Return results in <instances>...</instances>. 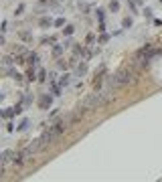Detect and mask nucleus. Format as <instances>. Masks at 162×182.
Returning <instances> with one entry per match:
<instances>
[{
	"instance_id": "f257e3e1",
	"label": "nucleus",
	"mask_w": 162,
	"mask_h": 182,
	"mask_svg": "<svg viewBox=\"0 0 162 182\" xmlns=\"http://www.w3.org/2000/svg\"><path fill=\"white\" fill-rule=\"evenodd\" d=\"M116 77H118L120 87H128V85H134L136 81H138L140 71L132 63H128V65H124L122 69H118V71H116Z\"/></svg>"
},
{
	"instance_id": "f03ea898",
	"label": "nucleus",
	"mask_w": 162,
	"mask_h": 182,
	"mask_svg": "<svg viewBox=\"0 0 162 182\" xmlns=\"http://www.w3.org/2000/svg\"><path fill=\"white\" fill-rule=\"evenodd\" d=\"M14 156H16L14 150H4L2 152V156H0V170H2V174L6 172L8 162H12V160H14Z\"/></svg>"
},
{
	"instance_id": "7ed1b4c3",
	"label": "nucleus",
	"mask_w": 162,
	"mask_h": 182,
	"mask_svg": "<svg viewBox=\"0 0 162 182\" xmlns=\"http://www.w3.org/2000/svg\"><path fill=\"white\" fill-rule=\"evenodd\" d=\"M53 97H55V95H41V99H39V107H41V109H49V107L51 105H53Z\"/></svg>"
},
{
	"instance_id": "20e7f679",
	"label": "nucleus",
	"mask_w": 162,
	"mask_h": 182,
	"mask_svg": "<svg viewBox=\"0 0 162 182\" xmlns=\"http://www.w3.org/2000/svg\"><path fill=\"white\" fill-rule=\"evenodd\" d=\"M37 63H39V55H37L35 51H31V53L27 55V65H28V67H35Z\"/></svg>"
},
{
	"instance_id": "39448f33",
	"label": "nucleus",
	"mask_w": 162,
	"mask_h": 182,
	"mask_svg": "<svg viewBox=\"0 0 162 182\" xmlns=\"http://www.w3.org/2000/svg\"><path fill=\"white\" fill-rule=\"evenodd\" d=\"M12 55H23V57H27L28 51H27V47H23V45H12Z\"/></svg>"
},
{
	"instance_id": "423d86ee",
	"label": "nucleus",
	"mask_w": 162,
	"mask_h": 182,
	"mask_svg": "<svg viewBox=\"0 0 162 182\" xmlns=\"http://www.w3.org/2000/svg\"><path fill=\"white\" fill-rule=\"evenodd\" d=\"M85 73H87V65H85V61H81L77 67H75V77H83Z\"/></svg>"
},
{
	"instance_id": "0eeeda50",
	"label": "nucleus",
	"mask_w": 162,
	"mask_h": 182,
	"mask_svg": "<svg viewBox=\"0 0 162 182\" xmlns=\"http://www.w3.org/2000/svg\"><path fill=\"white\" fill-rule=\"evenodd\" d=\"M69 81H71V75H69V73H63V75H61V77H59V79H57V83L61 85L63 89H65L67 85H69Z\"/></svg>"
},
{
	"instance_id": "6e6552de",
	"label": "nucleus",
	"mask_w": 162,
	"mask_h": 182,
	"mask_svg": "<svg viewBox=\"0 0 162 182\" xmlns=\"http://www.w3.org/2000/svg\"><path fill=\"white\" fill-rule=\"evenodd\" d=\"M39 27H41V28H49V27H55V20H51L49 16H43V18L39 20Z\"/></svg>"
},
{
	"instance_id": "1a4fd4ad",
	"label": "nucleus",
	"mask_w": 162,
	"mask_h": 182,
	"mask_svg": "<svg viewBox=\"0 0 162 182\" xmlns=\"http://www.w3.org/2000/svg\"><path fill=\"white\" fill-rule=\"evenodd\" d=\"M18 37L23 38L24 43H33V33L31 30H18Z\"/></svg>"
},
{
	"instance_id": "9d476101",
	"label": "nucleus",
	"mask_w": 162,
	"mask_h": 182,
	"mask_svg": "<svg viewBox=\"0 0 162 182\" xmlns=\"http://www.w3.org/2000/svg\"><path fill=\"white\" fill-rule=\"evenodd\" d=\"M14 115H16L14 107H6V109L2 111V119H10V118H14Z\"/></svg>"
},
{
	"instance_id": "9b49d317",
	"label": "nucleus",
	"mask_w": 162,
	"mask_h": 182,
	"mask_svg": "<svg viewBox=\"0 0 162 182\" xmlns=\"http://www.w3.org/2000/svg\"><path fill=\"white\" fill-rule=\"evenodd\" d=\"M33 99H35V97H33V93H23V101H20V103H23L24 107H31Z\"/></svg>"
},
{
	"instance_id": "f8f14e48",
	"label": "nucleus",
	"mask_w": 162,
	"mask_h": 182,
	"mask_svg": "<svg viewBox=\"0 0 162 182\" xmlns=\"http://www.w3.org/2000/svg\"><path fill=\"white\" fill-rule=\"evenodd\" d=\"M24 77H27V81H31V83H33V81H37L35 67H28V69H27V75H24Z\"/></svg>"
},
{
	"instance_id": "ddd939ff",
	"label": "nucleus",
	"mask_w": 162,
	"mask_h": 182,
	"mask_svg": "<svg viewBox=\"0 0 162 182\" xmlns=\"http://www.w3.org/2000/svg\"><path fill=\"white\" fill-rule=\"evenodd\" d=\"M28 128H31V119H27V118H24V119L18 124V128H16V129H18V132H27Z\"/></svg>"
},
{
	"instance_id": "4468645a",
	"label": "nucleus",
	"mask_w": 162,
	"mask_h": 182,
	"mask_svg": "<svg viewBox=\"0 0 162 182\" xmlns=\"http://www.w3.org/2000/svg\"><path fill=\"white\" fill-rule=\"evenodd\" d=\"M57 67L61 69V71H67V69L71 67V61H65V59H59V61H57Z\"/></svg>"
},
{
	"instance_id": "2eb2a0df",
	"label": "nucleus",
	"mask_w": 162,
	"mask_h": 182,
	"mask_svg": "<svg viewBox=\"0 0 162 182\" xmlns=\"http://www.w3.org/2000/svg\"><path fill=\"white\" fill-rule=\"evenodd\" d=\"M63 51H65V45H53V55L55 57H59V55H63Z\"/></svg>"
},
{
	"instance_id": "dca6fc26",
	"label": "nucleus",
	"mask_w": 162,
	"mask_h": 182,
	"mask_svg": "<svg viewBox=\"0 0 162 182\" xmlns=\"http://www.w3.org/2000/svg\"><path fill=\"white\" fill-rule=\"evenodd\" d=\"M73 33H75V27H73V24H65V27H63V34H65V37H71Z\"/></svg>"
},
{
	"instance_id": "f3484780",
	"label": "nucleus",
	"mask_w": 162,
	"mask_h": 182,
	"mask_svg": "<svg viewBox=\"0 0 162 182\" xmlns=\"http://www.w3.org/2000/svg\"><path fill=\"white\" fill-rule=\"evenodd\" d=\"M134 27V20L130 18V16H126V18L122 20V28H132Z\"/></svg>"
},
{
	"instance_id": "a211bd4d",
	"label": "nucleus",
	"mask_w": 162,
	"mask_h": 182,
	"mask_svg": "<svg viewBox=\"0 0 162 182\" xmlns=\"http://www.w3.org/2000/svg\"><path fill=\"white\" fill-rule=\"evenodd\" d=\"M128 10H130L132 14H138V6H136L134 0H128Z\"/></svg>"
},
{
	"instance_id": "6ab92c4d",
	"label": "nucleus",
	"mask_w": 162,
	"mask_h": 182,
	"mask_svg": "<svg viewBox=\"0 0 162 182\" xmlns=\"http://www.w3.org/2000/svg\"><path fill=\"white\" fill-rule=\"evenodd\" d=\"M109 10L118 12V10H120V2H118V0H112V2H109Z\"/></svg>"
},
{
	"instance_id": "aec40b11",
	"label": "nucleus",
	"mask_w": 162,
	"mask_h": 182,
	"mask_svg": "<svg viewBox=\"0 0 162 182\" xmlns=\"http://www.w3.org/2000/svg\"><path fill=\"white\" fill-rule=\"evenodd\" d=\"M53 43H55V37H45V38H43V41H41V45H53Z\"/></svg>"
},
{
	"instance_id": "412c9836",
	"label": "nucleus",
	"mask_w": 162,
	"mask_h": 182,
	"mask_svg": "<svg viewBox=\"0 0 162 182\" xmlns=\"http://www.w3.org/2000/svg\"><path fill=\"white\" fill-rule=\"evenodd\" d=\"M24 8H27V6H24V4L20 2L18 6H16V10H14V16H20V14H23V12H24Z\"/></svg>"
},
{
	"instance_id": "4be33fe9",
	"label": "nucleus",
	"mask_w": 162,
	"mask_h": 182,
	"mask_svg": "<svg viewBox=\"0 0 162 182\" xmlns=\"http://www.w3.org/2000/svg\"><path fill=\"white\" fill-rule=\"evenodd\" d=\"M45 77H47V71H45V69H41V71L37 73V81H41V83H43V81H45Z\"/></svg>"
},
{
	"instance_id": "5701e85b",
	"label": "nucleus",
	"mask_w": 162,
	"mask_h": 182,
	"mask_svg": "<svg viewBox=\"0 0 162 182\" xmlns=\"http://www.w3.org/2000/svg\"><path fill=\"white\" fill-rule=\"evenodd\" d=\"M95 14H97V18H99V23H101V20H104V16H105V10H104V8H97Z\"/></svg>"
},
{
	"instance_id": "b1692460",
	"label": "nucleus",
	"mask_w": 162,
	"mask_h": 182,
	"mask_svg": "<svg viewBox=\"0 0 162 182\" xmlns=\"http://www.w3.org/2000/svg\"><path fill=\"white\" fill-rule=\"evenodd\" d=\"M6 30H8V23H6V20H2V23H0V33L6 34Z\"/></svg>"
},
{
	"instance_id": "393cba45",
	"label": "nucleus",
	"mask_w": 162,
	"mask_h": 182,
	"mask_svg": "<svg viewBox=\"0 0 162 182\" xmlns=\"http://www.w3.org/2000/svg\"><path fill=\"white\" fill-rule=\"evenodd\" d=\"M108 41H109V34L101 33V34H99V43H101V45H104V43H108Z\"/></svg>"
},
{
	"instance_id": "a878e982",
	"label": "nucleus",
	"mask_w": 162,
	"mask_h": 182,
	"mask_svg": "<svg viewBox=\"0 0 162 182\" xmlns=\"http://www.w3.org/2000/svg\"><path fill=\"white\" fill-rule=\"evenodd\" d=\"M55 27H65V18H57V20H55Z\"/></svg>"
},
{
	"instance_id": "bb28decb",
	"label": "nucleus",
	"mask_w": 162,
	"mask_h": 182,
	"mask_svg": "<svg viewBox=\"0 0 162 182\" xmlns=\"http://www.w3.org/2000/svg\"><path fill=\"white\" fill-rule=\"evenodd\" d=\"M142 14H144V16H148V18H152V8H148V6H146Z\"/></svg>"
},
{
	"instance_id": "cd10ccee",
	"label": "nucleus",
	"mask_w": 162,
	"mask_h": 182,
	"mask_svg": "<svg viewBox=\"0 0 162 182\" xmlns=\"http://www.w3.org/2000/svg\"><path fill=\"white\" fill-rule=\"evenodd\" d=\"M0 45H6V37H4V33H0Z\"/></svg>"
},
{
	"instance_id": "c85d7f7f",
	"label": "nucleus",
	"mask_w": 162,
	"mask_h": 182,
	"mask_svg": "<svg viewBox=\"0 0 162 182\" xmlns=\"http://www.w3.org/2000/svg\"><path fill=\"white\" fill-rule=\"evenodd\" d=\"M79 8H81V10H83V12H87V10H89V6H87V4H85V2H81V4H79Z\"/></svg>"
},
{
	"instance_id": "c756f323",
	"label": "nucleus",
	"mask_w": 162,
	"mask_h": 182,
	"mask_svg": "<svg viewBox=\"0 0 162 182\" xmlns=\"http://www.w3.org/2000/svg\"><path fill=\"white\" fill-rule=\"evenodd\" d=\"M63 45H65V49H69V47H71V45H73V43H71V41H69V38H67V41H63Z\"/></svg>"
},
{
	"instance_id": "7c9ffc66",
	"label": "nucleus",
	"mask_w": 162,
	"mask_h": 182,
	"mask_svg": "<svg viewBox=\"0 0 162 182\" xmlns=\"http://www.w3.org/2000/svg\"><path fill=\"white\" fill-rule=\"evenodd\" d=\"M160 2H162V0H160Z\"/></svg>"
}]
</instances>
